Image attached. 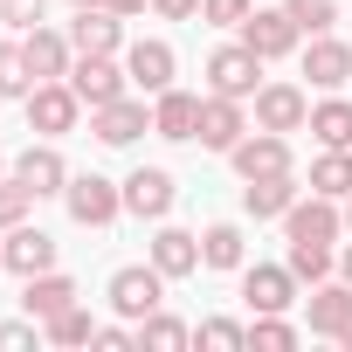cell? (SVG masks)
I'll return each mask as SVG.
<instances>
[{
    "instance_id": "cell-34",
    "label": "cell",
    "mask_w": 352,
    "mask_h": 352,
    "mask_svg": "<svg viewBox=\"0 0 352 352\" xmlns=\"http://www.w3.org/2000/svg\"><path fill=\"white\" fill-rule=\"evenodd\" d=\"M201 345H214V352H235V345H249V324H235V318H201V331H194Z\"/></svg>"
},
{
    "instance_id": "cell-42",
    "label": "cell",
    "mask_w": 352,
    "mask_h": 352,
    "mask_svg": "<svg viewBox=\"0 0 352 352\" xmlns=\"http://www.w3.org/2000/svg\"><path fill=\"white\" fill-rule=\"evenodd\" d=\"M338 276H345V283H352V242H345V256H338Z\"/></svg>"
},
{
    "instance_id": "cell-5",
    "label": "cell",
    "mask_w": 352,
    "mask_h": 352,
    "mask_svg": "<svg viewBox=\"0 0 352 352\" xmlns=\"http://www.w3.org/2000/svg\"><path fill=\"white\" fill-rule=\"evenodd\" d=\"M69 90L97 111V104H118V97L131 90V76H124L118 56H76V63H69Z\"/></svg>"
},
{
    "instance_id": "cell-27",
    "label": "cell",
    "mask_w": 352,
    "mask_h": 352,
    "mask_svg": "<svg viewBox=\"0 0 352 352\" xmlns=\"http://www.w3.org/2000/svg\"><path fill=\"white\" fill-rule=\"evenodd\" d=\"M201 263H208V270H242V228H235V221H214V228L201 235Z\"/></svg>"
},
{
    "instance_id": "cell-36",
    "label": "cell",
    "mask_w": 352,
    "mask_h": 352,
    "mask_svg": "<svg viewBox=\"0 0 352 352\" xmlns=\"http://www.w3.org/2000/svg\"><path fill=\"white\" fill-rule=\"evenodd\" d=\"M256 14V0H201V21L208 28H242Z\"/></svg>"
},
{
    "instance_id": "cell-22",
    "label": "cell",
    "mask_w": 352,
    "mask_h": 352,
    "mask_svg": "<svg viewBox=\"0 0 352 352\" xmlns=\"http://www.w3.org/2000/svg\"><path fill=\"white\" fill-rule=\"evenodd\" d=\"M152 270L173 283V276H194L201 270V235H187V228H159L152 235Z\"/></svg>"
},
{
    "instance_id": "cell-12",
    "label": "cell",
    "mask_w": 352,
    "mask_h": 352,
    "mask_svg": "<svg viewBox=\"0 0 352 352\" xmlns=\"http://www.w3.org/2000/svg\"><path fill=\"white\" fill-rule=\"evenodd\" d=\"M69 42H76V56H118V49H124V14H111V8H76Z\"/></svg>"
},
{
    "instance_id": "cell-25",
    "label": "cell",
    "mask_w": 352,
    "mask_h": 352,
    "mask_svg": "<svg viewBox=\"0 0 352 352\" xmlns=\"http://www.w3.org/2000/svg\"><path fill=\"white\" fill-rule=\"evenodd\" d=\"M311 194H324V201H345L352 194V145H324L311 159Z\"/></svg>"
},
{
    "instance_id": "cell-23",
    "label": "cell",
    "mask_w": 352,
    "mask_h": 352,
    "mask_svg": "<svg viewBox=\"0 0 352 352\" xmlns=\"http://www.w3.org/2000/svg\"><path fill=\"white\" fill-rule=\"evenodd\" d=\"M345 318H352V283H345V276H338V283H331V276L311 283V331H318V338H338Z\"/></svg>"
},
{
    "instance_id": "cell-43",
    "label": "cell",
    "mask_w": 352,
    "mask_h": 352,
    "mask_svg": "<svg viewBox=\"0 0 352 352\" xmlns=\"http://www.w3.org/2000/svg\"><path fill=\"white\" fill-rule=\"evenodd\" d=\"M338 345H345V352H352V318H345V331H338Z\"/></svg>"
},
{
    "instance_id": "cell-9",
    "label": "cell",
    "mask_w": 352,
    "mask_h": 352,
    "mask_svg": "<svg viewBox=\"0 0 352 352\" xmlns=\"http://www.w3.org/2000/svg\"><path fill=\"white\" fill-rule=\"evenodd\" d=\"M249 138V118H242V97H201V145L208 152H235Z\"/></svg>"
},
{
    "instance_id": "cell-30",
    "label": "cell",
    "mask_w": 352,
    "mask_h": 352,
    "mask_svg": "<svg viewBox=\"0 0 352 352\" xmlns=\"http://www.w3.org/2000/svg\"><path fill=\"white\" fill-rule=\"evenodd\" d=\"M194 331L180 324V318H166V311H152V318H138V345H152V352H180Z\"/></svg>"
},
{
    "instance_id": "cell-41",
    "label": "cell",
    "mask_w": 352,
    "mask_h": 352,
    "mask_svg": "<svg viewBox=\"0 0 352 352\" xmlns=\"http://www.w3.org/2000/svg\"><path fill=\"white\" fill-rule=\"evenodd\" d=\"M104 8H111V14H145L152 0H104Z\"/></svg>"
},
{
    "instance_id": "cell-20",
    "label": "cell",
    "mask_w": 352,
    "mask_h": 352,
    "mask_svg": "<svg viewBox=\"0 0 352 352\" xmlns=\"http://www.w3.org/2000/svg\"><path fill=\"white\" fill-rule=\"evenodd\" d=\"M304 76H311L318 90H345V83H352V42L311 35V49H304Z\"/></svg>"
},
{
    "instance_id": "cell-13",
    "label": "cell",
    "mask_w": 352,
    "mask_h": 352,
    "mask_svg": "<svg viewBox=\"0 0 352 352\" xmlns=\"http://www.w3.org/2000/svg\"><path fill=\"white\" fill-rule=\"evenodd\" d=\"M21 56H28V76H35V83H56V76H69L76 42L56 35V28H28V35H21Z\"/></svg>"
},
{
    "instance_id": "cell-31",
    "label": "cell",
    "mask_w": 352,
    "mask_h": 352,
    "mask_svg": "<svg viewBox=\"0 0 352 352\" xmlns=\"http://www.w3.org/2000/svg\"><path fill=\"white\" fill-rule=\"evenodd\" d=\"M290 276L297 283H324L331 276V249L324 242H290Z\"/></svg>"
},
{
    "instance_id": "cell-32",
    "label": "cell",
    "mask_w": 352,
    "mask_h": 352,
    "mask_svg": "<svg viewBox=\"0 0 352 352\" xmlns=\"http://www.w3.org/2000/svg\"><path fill=\"white\" fill-rule=\"evenodd\" d=\"M283 14H290L304 35H331V21H338V0H283Z\"/></svg>"
},
{
    "instance_id": "cell-15",
    "label": "cell",
    "mask_w": 352,
    "mask_h": 352,
    "mask_svg": "<svg viewBox=\"0 0 352 352\" xmlns=\"http://www.w3.org/2000/svg\"><path fill=\"white\" fill-rule=\"evenodd\" d=\"M242 297H249V311H290V304H297L290 263H256V270H242Z\"/></svg>"
},
{
    "instance_id": "cell-2",
    "label": "cell",
    "mask_w": 352,
    "mask_h": 352,
    "mask_svg": "<svg viewBox=\"0 0 352 352\" xmlns=\"http://www.w3.org/2000/svg\"><path fill=\"white\" fill-rule=\"evenodd\" d=\"M21 104H28V131H42V138H63V131H76V111H83V97L69 90V76H56V83H35Z\"/></svg>"
},
{
    "instance_id": "cell-11",
    "label": "cell",
    "mask_w": 352,
    "mask_h": 352,
    "mask_svg": "<svg viewBox=\"0 0 352 352\" xmlns=\"http://www.w3.org/2000/svg\"><path fill=\"white\" fill-rule=\"evenodd\" d=\"M0 263H8L21 283L28 276H42V270H56V235H42V228H8V242H0Z\"/></svg>"
},
{
    "instance_id": "cell-17",
    "label": "cell",
    "mask_w": 352,
    "mask_h": 352,
    "mask_svg": "<svg viewBox=\"0 0 352 352\" xmlns=\"http://www.w3.org/2000/svg\"><path fill=\"white\" fill-rule=\"evenodd\" d=\"M297 201H304V187L290 180V173H263V180H242V208H249L256 221H283Z\"/></svg>"
},
{
    "instance_id": "cell-3",
    "label": "cell",
    "mask_w": 352,
    "mask_h": 352,
    "mask_svg": "<svg viewBox=\"0 0 352 352\" xmlns=\"http://www.w3.org/2000/svg\"><path fill=\"white\" fill-rule=\"evenodd\" d=\"M256 76H263V56H256L249 42H228V49L208 56V90H214V97H256V90H263Z\"/></svg>"
},
{
    "instance_id": "cell-44",
    "label": "cell",
    "mask_w": 352,
    "mask_h": 352,
    "mask_svg": "<svg viewBox=\"0 0 352 352\" xmlns=\"http://www.w3.org/2000/svg\"><path fill=\"white\" fill-rule=\"evenodd\" d=\"M69 8H104V0H69Z\"/></svg>"
},
{
    "instance_id": "cell-47",
    "label": "cell",
    "mask_w": 352,
    "mask_h": 352,
    "mask_svg": "<svg viewBox=\"0 0 352 352\" xmlns=\"http://www.w3.org/2000/svg\"><path fill=\"white\" fill-rule=\"evenodd\" d=\"M0 270H8V263H0Z\"/></svg>"
},
{
    "instance_id": "cell-24",
    "label": "cell",
    "mask_w": 352,
    "mask_h": 352,
    "mask_svg": "<svg viewBox=\"0 0 352 352\" xmlns=\"http://www.w3.org/2000/svg\"><path fill=\"white\" fill-rule=\"evenodd\" d=\"M69 304H76V283H69V276H56V270L28 276V290H21V311H28V318H42V324H49L56 311H69Z\"/></svg>"
},
{
    "instance_id": "cell-14",
    "label": "cell",
    "mask_w": 352,
    "mask_h": 352,
    "mask_svg": "<svg viewBox=\"0 0 352 352\" xmlns=\"http://www.w3.org/2000/svg\"><path fill=\"white\" fill-rule=\"evenodd\" d=\"M338 228H345V214H338V201H324V194H311V201H297L290 214H283V235L290 242H338Z\"/></svg>"
},
{
    "instance_id": "cell-46",
    "label": "cell",
    "mask_w": 352,
    "mask_h": 352,
    "mask_svg": "<svg viewBox=\"0 0 352 352\" xmlns=\"http://www.w3.org/2000/svg\"><path fill=\"white\" fill-rule=\"evenodd\" d=\"M0 180H8V159H0Z\"/></svg>"
},
{
    "instance_id": "cell-21",
    "label": "cell",
    "mask_w": 352,
    "mask_h": 352,
    "mask_svg": "<svg viewBox=\"0 0 352 352\" xmlns=\"http://www.w3.org/2000/svg\"><path fill=\"white\" fill-rule=\"evenodd\" d=\"M90 131H97L104 145H131L138 131H152V111L131 104V97H118V104H97V111H90Z\"/></svg>"
},
{
    "instance_id": "cell-4",
    "label": "cell",
    "mask_w": 352,
    "mask_h": 352,
    "mask_svg": "<svg viewBox=\"0 0 352 352\" xmlns=\"http://www.w3.org/2000/svg\"><path fill=\"white\" fill-rule=\"evenodd\" d=\"M159 304H166V276H159L152 263H131V270L111 276V311H118V318L138 324V318H152Z\"/></svg>"
},
{
    "instance_id": "cell-10",
    "label": "cell",
    "mask_w": 352,
    "mask_h": 352,
    "mask_svg": "<svg viewBox=\"0 0 352 352\" xmlns=\"http://www.w3.org/2000/svg\"><path fill=\"white\" fill-rule=\"evenodd\" d=\"M228 159H235V173H242V180H263V173H290V138L256 124V131H249Z\"/></svg>"
},
{
    "instance_id": "cell-29",
    "label": "cell",
    "mask_w": 352,
    "mask_h": 352,
    "mask_svg": "<svg viewBox=\"0 0 352 352\" xmlns=\"http://www.w3.org/2000/svg\"><path fill=\"white\" fill-rule=\"evenodd\" d=\"M297 338H304V331H297L283 311H256V324H249V345H256V352H290Z\"/></svg>"
},
{
    "instance_id": "cell-26",
    "label": "cell",
    "mask_w": 352,
    "mask_h": 352,
    "mask_svg": "<svg viewBox=\"0 0 352 352\" xmlns=\"http://www.w3.org/2000/svg\"><path fill=\"white\" fill-rule=\"evenodd\" d=\"M311 138H318V145H352V104H345V97L311 104Z\"/></svg>"
},
{
    "instance_id": "cell-7",
    "label": "cell",
    "mask_w": 352,
    "mask_h": 352,
    "mask_svg": "<svg viewBox=\"0 0 352 352\" xmlns=\"http://www.w3.org/2000/svg\"><path fill=\"white\" fill-rule=\"evenodd\" d=\"M173 201H180V187H173V173H166V166H138L131 180H124V208H131L138 221H166Z\"/></svg>"
},
{
    "instance_id": "cell-38",
    "label": "cell",
    "mask_w": 352,
    "mask_h": 352,
    "mask_svg": "<svg viewBox=\"0 0 352 352\" xmlns=\"http://www.w3.org/2000/svg\"><path fill=\"white\" fill-rule=\"evenodd\" d=\"M49 331H42V318H28V324H0V352H21V345H42Z\"/></svg>"
},
{
    "instance_id": "cell-1",
    "label": "cell",
    "mask_w": 352,
    "mask_h": 352,
    "mask_svg": "<svg viewBox=\"0 0 352 352\" xmlns=\"http://www.w3.org/2000/svg\"><path fill=\"white\" fill-rule=\"evenodd\" d=\"M63 208L76 228H111L118 208H124V187H111L104 173H69V187H63Z\"/></svg>"
},
{
    "instance_id": "cell-45",
    "label": "cell",
    "mask_w": 352,
    "mask_h": 352,
    "mask_svg": "<svg viewBox=\"0 0 352 352\" xmlns=\"http://www.w3.org/2000/svg\"><path fill=\"white\" fill-rule=\"evenodd\" d=\"M345 228H352V194H345Z\"/></svg>"
},
{
    "instance_id": "cell-33",
    "label": "cell",
    "mask_w": 352,
    "mask_h": 352,
    "mask_svg": "<svg viewBox=\"0 0 352 352\" xmlns=\"http://www.w3.org/2000/svg\"><path fill=\"white\" fill-rule=\"evenodd\" d=\"M28 90H35V76H28L21 42H0V97H28Z\"/></svg>"
},
{
    "instance_id": "cell-6",
    "label": "cell",
    "mask_w": 352,
    "mask_h": 352,
    "mask_svg": "<svg viewBox=\"0 0 352 352\" xmlns=\"http://www.w3.org/2000/svg\"><path fill=\"white\" fill-rule=\"evenodd\" d=\"M256 124L290 138V131H304V124H311V97H304L297 83H263V90H256Z\"/></svg>"
},
{
    "instance_id": "cell-35",
    "label": "cell",
    "mask_w": 352,
    "mask_h": 352,
    "mask_svg": "<svg viewBox=\"0 0 352 352\" xmlns=\"http://www.w3.org/2000/svg\"><path fill=\"white\" fill-rule=\"evenodd\" d=\"M28 208H35V194H28L21 180H0V235L21 228V221H28Z\"/></svg>"
},
{
    "instance_id": "cell-19",
    "label": "cell",
    "mask_w": 352,
    "mask_h": 352,
    "mask_svg": "<svg viewBox=\"0 0 352 352\" xmlns=\"http://www.w3.org/2000/svg\"><path fill=\"white\" fill-rule=\"evenodd\" d=\"M173 69H180V63H173V49H166V42H131V49H124V76H131L145 97L173 90Z\"/></svg>"
},
{
    "instance_id": "cell-37",
    "label": "cell",
    "mask_w": 352,
    "mask_h": 352,
    "mask_svg": "<svg viewBox=\"0 0 352 352\" xmlns=\"http://www.w3.org/2000/svg\"><path fill=\"white\" fill-rule=\"evenodd\" d=\"M42 14H49V0H0V21H8V28H42Z\"/></svg>"
},
{
    "instance_id": "cell-18",
    "label": "cell",
    "mask_w": 352,
    "mask_h": 352,
    "mask_svg": "<svg viewBox=\"0 0 352 352\" xmlns=\"http://www.w3.org/2000/svg\"><path fill=\"white\" fill-rule=\"evenodd\" d=\"M14 180H21L35 201H49V194H63V187H69V166H63V152H56V145H28V152L14 159Z\"/></svg>"
},
{
    "instance_id": "cell-40",
    "label": "cell",
    "mask_w": 352,
    "mask_h": 352,
    "mask_svg": "<svg viewBox=\"0 0 352 352\" xmlns=\"http://www.w3.org/2000/svg\"><path fill=\"white\" fill-rule=\"evenodd\" d=\"M97 345H104V352H124V345H138V331H124V324H97Z\"/></svg>"
},
{
    "instance_id": "cell-28",
    "label": "cell",
    "mask_w": 352,
    "mask_h": 352,
    "mask_svg": "<svg viewBox=\"0 0 352 352\" xmlns=\"http://www.w3.org/2000/svg\"><path fill=\"white\" fill-rule=\"evenodd\" d=\"M42 331H49V345H63V352H69V345H97V318H90L83 304H69V311H56V318H49Z\"/></svg>"
},
{
    "instance_id": "cell-16",
    "label": "cell",
    "mask_w": 352,
    "mask_h": 352,
    "mask_svg": "<svg viewBox=\"0 0 352 352\" xmlns=\"http://www.w3.org/2000/svg\"><path fill=\"white\" fill-rule=\"evenodd\" d=\"M152 131L173 138V145L201 138V97H194V90H159V97H152Z\"/></svg>"
},
{
    "instance_id": "cell-39",
    "label": "cell",
    "mask_w": 352,
    "mask_h": 352,
    "mask_svg": "<svg viewBox=\"0 0 352 352\" xmlns=\"http://www.w3.org/2000/svg\"><path fill=\"white\" fill-rule=\"evenodd\" d=\"M152 14H166V21H194L201 0H152Z\"/></svg>"
},
{
    "instance_id": "cell-8",
    "label": "cell",
    "mask_w": 352,
    "mask_h": 352,
    "mask_svg": "<svg viewBox=\"0 0 352 352\" xmlns=\"http://www.w3.org/2000/svg\"><path fill=\"white\" fill-rule=\"evenodd\" d=\"M242 42H249V49H256L263 63H276V56H290V49L304 42V28H297V21H290L283 8H256V14L242 21Z\"/></svg>"
}]
</instances>
